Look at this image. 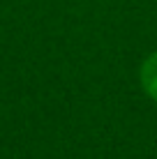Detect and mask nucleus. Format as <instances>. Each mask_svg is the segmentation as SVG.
I'll return each mask as SVG.
<instances>
[{"label": "nucleus", "mask_w": 157, "mask_h": 159, "mask_svg": "<svg viewBox=\"0 0 157 159\" xmlns=\"http://www.w3.org/2000/svg\"><path fill=\"white\" fill-rule=\"evenodd\" d=\"M139 83L143 92L157 104V51H153L139 67Z\"/></svg>", "instance_id": "f257e3e1"}]
</instances>
